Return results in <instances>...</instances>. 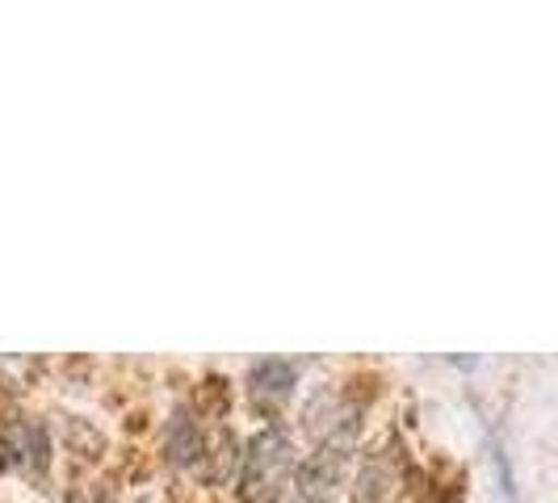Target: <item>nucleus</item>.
Instances as JSON below:
<instances>
[{"instance_id": "obj_2", "label": "nucleus", "mask_w": 558, "mask_h": 503, "mask_svg": "<svg viewBox=\"0 0 558 503\" xmlns=\"http://www.w3.org/2000/svg\"><path fill=\"white\" fill-rule=\"evenodd\" d=\"M278 503H319V500H311V495H303V491H299V495H290V500H278Z\"/></svg>"}, {"instance_id": "obj_1", "label": "nucleus", "mask_w": 558, "mask_h": 503, "mask_svg": "<svg viewBox=\"0 0 558 503\" xmlns=\"http://www.w3.org/2000/svg\"><path fill=\"white\" fill-rule=\"evenodd\" d=\"M294 475V445L286 432H260L244 462V500L248 503H278L286 482Z\"/></svg>"}]
</instances>
